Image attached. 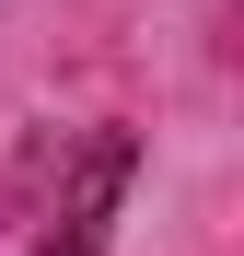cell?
<instances>
[{"label":"cell","mask_w":244,"mask_h":256,"mask_svg":"<svg viewBox=\"0 0 244 256\" xmlns=\"http://www.w3.org/2000/svg\"><path fill=\"white\" fill-rule=\"evenodd\" d=\"M93 244H105V233H81V222H58V233L35 244V256H93Z\"/></svg>","instance_id":"cell-1"}]
</instances>
